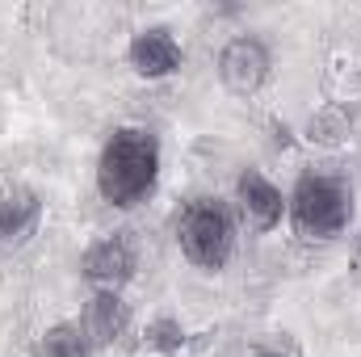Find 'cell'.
<instances>
[{"mask_svg":"<svg viewBox=\"0 0 361 357\" xmlns=\"http://www.w3.org/2000/svg\"><path fill=\"white\" fill-rule=\"evenodd\" d=\"M160 177V139L143 126H122L105 139L97 160V193L109 206H139Z\"/></svg>","mask_w":361,"mask_h":357,"instance_id":"1","label":"cell"},{"mask_svg":"<svg viewBox=\"0 0 361 357\" xmlns=\"http://www.w3.org/2000/svg\"><path fill=\"white\" fill-rule=\"evenodd\" d=\"M286 210L298 227L302 240H332L349 227L353 219V193L349 185L324 173H307L286 198Z\"/></svg>","mask_w":361,"mask_h":357,"instance_id":"2","label":"cell"},{"mask_svg":"<svg viewBox=\"0 0 361 357\" xmlns=\"http://www.w3.org/2000/svg\"><path fill=\"white\" fill-rule=\"evenodd\" d=\"M177 240L185 261H193L197 269H223L235 253V227H231L227 206L214 198L189 202L177 223Z\"/></svg>","mask_w":361,"mask_h":357,"instance_id":"3","label":"cell"},{"mask_svg":"<svg viewBox=\"0 0 361 357\" xmlns=\"http://www.w3.org/2000/svg\"><path fill=\"white\" fill-rule=\"evenodd\" d=\"M269 72H273L269 47L261 38H252V34H240V38H231L219 51V80H223V89L231 92V97L261 92L265 80H269Z\"/></svg>","mask_w":361,"mask_h":357,"instance_id":"4","label":"cell"},{"mask_svg":"<svg viewBox=\"0 0 361 357\" xmlns=\"http://www.w3.org/2000/svg\"><path fill=\"white\" fill-rule=\"evenodd\" d=\"M135 269H139V248H135L130 231H114V236L97 240L80 261V273L97 290H122L135 277Z\"/></svg>","mask_w":361,"mask_h":357,"instance_id":"5","label":"cell"},{"mask_svg":"<svg viewBox=\"0 0 361 357\" xmlns=\"http://www.w3.org/2000/svg\"><path fill=\"white\" fill-rule=\"evenodd\" d=\"M126 59H130L135 76H143V80H164V76H173L180 68V42L173 38V30L147 25V30H139V34L130 38Z\"/></svg>","mask_w":361,"mask_h":357,"instance_id":"6","label":"cell"},{"mask_svg":"<svg viewBox=\"0 0 361 357\" xmlns=\"http://www.w3.org/2000/svg\"><path fill=\"white\" fill-rule=\"evenodd\" d=\"M235 198H240L244 219H248L257 231H273V227L286 219V198H281V189H277L265 173H257V169L240 173V181H235Z\"/></svg>","mask_w":361,"mask_h":357,"instance_id":"7","label":"cell"},{"mask_svg":"<svg viewBox=\"0 0 361 357\" xmlns=\"http://www.w3.org/2000/svg\"><path fill=\"white\" fill-rule=\"evenodd\" d=\"M85 337L92 345H118L130 332V307L122 303L118 290H97L85 307Z\"/></svg>","mask_w":361,"mask_h":357,"instance_id":"8","label":"cell"},{"mask_svg":"<svg viewBox=\"0 0 361 357\" xmlns=\"http://www.w3.org/2000/svg\"><path fill=\"white\" fill-rule=\"evenodd\" d=\"M42 219V202L30 185H0V244H21Z\"/></svg>","mask_w":361,"mask_h":357,"instance_id":"9","label":"cell"},{"mask_svg":"<svg viewBox=\"0 0 361 357\" xmlns=\"http://www.w3.org/2000/svg\"><path fill=\"white\" fill-rule=\"evenodd\" d=\"M92 341L85 337V328L80 324H55V328H47L42 337H38V357H89Z\"/></svg>","mask_w":361,"mask_h":357,"instance_id":"10","label":"cell"},{"mask_svg":"<svg viewBox=\"0 0 361 357\" xmlns=\"http://www.w3.org/2000/svg\"><path fill=\"white\" fill-rule=\"evenodd\" d=\"M349 131H353V118H349V109H341V105H324V109L307 122V139L319 143V147H341V143H349Z\"/></svg>","mask_w":361,"mask_h":357,"instance_id":"11","label":"cell"},{"mask_svg":"<svg viewBox=\"0 0 361 357\" xmlns=\"http://www.w3.org/2000/svg\"><path fill=\"white\" fill-rule=\"evenodd\" d=\"M180 345H185V328L173 315H160L143 328V349H152V353H177Z\"/></svg>","mask_w":361,"mask_h":357,"instance_id":"12","label":"cell"},{"mask_svg":"<svg viewBox=\"0 0 361 357\" xmlns=\"http://www.w3.org/2000/svg\"><path fill=\"white\" fill-rule=\"evenodd\" d=\"M257 357H302V353H298L294 337H286V332H273V337H265V341L257 345Z\"/></svg>","mask_w":361,"mask_h":357,"instance_id":"13","label":"cell"},{"mask_svg":"<svg viewBox=\"0 0 361 357\" xmlns=\"http://www.w3.org/2000/svg\"><path fill=\"white\" fill-rule=\"evenodd\" d=\"M357 265H361V236H357Z\"/></svg>","mask_w":361,"mask_h":357,"instance_id":"14","label":"cell"}]
</instances>
